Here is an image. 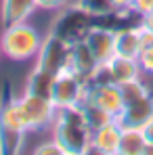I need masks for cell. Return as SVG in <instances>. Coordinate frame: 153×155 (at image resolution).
Masks as SVG:
<instances>
[{
	"label": "cell",
	"instance_id": "obj_15",
	"mask_svg": "<svg viewBox=\"0 0 153 155\" xmlns=\"http://www.w3.org/2000/svg\"><path fill=\"white\" fill-rule=\"evenodd\" d=\"M0 128L15 130V132H27V122L23 117V111L19 107L17 97H6L2 101V105H0Z\"/></svg>",
	"mask_w": 153,
	"mask_h": 155
},
{
	"label": "cell",
	"instance_id": "obj_8",
	"mask_svg": "<svg viewBox=\"0 0 153 155\" xmlns=\"http://www.w3.org/2000/svg\"><path fill=\"white\" fill-rule=\"evenodd\" d=\"M141 76H143V71H141V65H138L136 59L115 54L111 61H107L105 65H101L97 69V74L90 82H113V84L122 86V84Z\"/></svg>",
	"mask_w": 153,
	"mask_h": 155
},
{
	"label": "cell",
	"instance_id": "obj_14",
	"mask_svg": "<svg viewBox=\"0 0 153 155\" xmlns=\"http://www.w3.org/2000/svg\"><path fill=\"white\" fill-rule=\"evenodd\" d=\"M36 0H2L0 2V19L4 25L23 23L36 11Z\"/></svg>",
	"mask_w": 153,
	"mask_h": 155
},
{
	"label": "cell",
	"instance_id": "obj_19",
	"mask_svg": "<svg viewBox=\"0 0 153 155\" xmlns=\"http://www.w3.org/2000/svg\"><path fill=\"white\" fill-rule=\"evenodd\" d=\"M27 132H15V130L0 128V155H13L19 153L25 143Z\"/></svg>",
	"mask_w": 153,
	"mask_h": 155
},
{
	"label": "cell",
	"instance_id": "obj_18",
	"mask_svg": "<svg viewBox=\"0 0 153 155\" xmlns=\"http://www.w3.org/2000/svg\"><path fill=\"white\" fill-rule=\"evenodd\" d=\"M136 61L145 76H153V29L149 27H143V44H141V52Z\"/></svg>",
	"mask_w": 153,
	"mask_h": 155
},
{
	"label": "cell",
	"instance_id": "obj_23",
	"mask_svg": "<svg viewBox=\"0 0 153 155\" xmlns=\"http://www.w3.org/2000/svg\"><path fill=\"white\" fill-rule=\"evenodd\" d=\"M34 153L36 155H63V149L59 147V143L51 136V140H44V143L36 145Z\"/></svg>",
	"mask_w": 153,
	"mask_h": 155
},
{
	"label": "cell",
	"instance_id": "obj_24",
	"mask_svg": "<svg viewBox=\"0 0 153 155\" xmlns=\"http://www.w3.org/2000/svg\"><path fill=\"white\" fill-rule=\"evenodd\" d=\"M69 4V0H36V6L42 11H61Z\"/></svg>",
	"mask_w": 153,
	"mask_h": 155
},
{
	"label": "cell",
	"instance_id": "obj_11",
	"mask_svg": "<svg viewBox=\"0 0 153 155\" xmlns=\"http://www.w3.org/2000/svg\"><path fill=\"white\" fill-rule=\"evenodd\" d=\"M88 48L92 51L99 65H105L115 57V31L113 29H103V27H92L84 40Z\"/></svg>",
	"mask_w": 153,
	"mask_h": 155
},
{
	"label": "cell",
	"instance_id": "obj_6",
	"mask_svg": "<svg viewBox=\"0 0 153 155\" xmlns=\"http://www.w3.org/2000/svg\"><path fill=\"white\" fill-rule=\"evenodd\" d=\"M84 103L101 107L103 111H107L111 117H118L122 113L124 105H126L120 86L113 84V82H88L86 84V99H84Z\"/></svg>",
	"mask_w": 153,
	"mask_h": 155
},
{
	"label": "cell",
	"instance_id": "obj_13",
	"mask_svg": "<svg viewBox=\"0 0 153 155\" xmlns=\"http://www.w3.org/2000/svg\"><path fill=\"white\" fill-rule=\"evenodd\" d=\"M143 44V27L136 25H122L115 29V54L136 59Z\"/></svg>",
	"mask_w": 153,
	"mask_h": 155
},
{
	"label": "cell",
	"instance_id": "obj_29",
	"mask_svg": "<svg viewBox=\"0 0 153 155\" xmlns=\"http://www.w3.org/2000/svg\"><path fill=\"white\" fill-rule=\"evenodd\" d=\"M143 155H153V145L147 143V145H145V153H143Z\"/></svg>",
	"mask_w": 153,
	"mask_h": 155
},
{
	"label": "cell",
	"instance_id": "obj_1",
	"mask_svg": "<svg viewBox=\"0 0 153 155\" xmlns=\"http://www.w3.org/2000/svg\"><path fill=\"white\" fill-rule=\"evenodd\" d=\"M51 136L63 149V155H86L90 153L92 130L86 124L84 107H57L55 122L51 126Z\"/></svg>",
	"mask_w": 153,
	"mask_h": 155
},
{
	"label": "cell",
	"instance_id": "obj_30",
	"mask_svg": "<svg viewBox=\"0 0 153 155\" xmlns=\"http://www.w3.org/2000/svg\"><path fill=\"white\" fill-rule=\"evenodd\" d=\"M0 54H2V51H0Z\"/></svg>",
	"mask_w": 153,
	"mask_h": 155
},
{
	"label": "cell",
	"instance_id": "obj_7",
	"mask_svg": "<svg viewBox=\"0 0 153 155\" xmlns=\"http://www.w3.org/2000/svg\"><path fill=\"white\" fill-rule=\"evenodd\" d=\"M69 46L67 42H63L57 36H48L42 40V46L36 54V67H42L51 74H59L63 69L69 67Z\"/></svg>",
	"mask_w": 153,
	"mask_h": 155
},
{
	"label": "cell",
	"instance_id": "obj_3",
	"mask_svg": "<svg viewBox=\"0 0 153 155\" xmlns=\"http://www.w3.org/2000/svg\"><path fill=\"white\" fill-rule=\"evenodd\" d=\"M92 27H95V17L80 2H76V4H67L65 8H61L59 17L52 23L51 34L61 38L67 44H76V42L86 40Z\"/></svg>",
	"mask_w": 153,
	"mask_h": 155
},
{
	"label": "cell",
	"instance_id": "obj_9",
	"mask_svg": "<svg viewBox=\"0 0 153 155\" xmlns=\"http://www.w3.org/2000/svg\"><path fill=\"white\" fill-rule=\"evenodd\" d=\"M99 61L95 59L92 51L88 48V44L82 40V42H76L69 46V71H74L78 78H82L86 84L95 78L97 69H99Z\"/></svg>",
	"mask_w": 153,
	"mask_h": 155
},
{
	"label": "cell",
	"instance_id": "obj_17",
	"mask_svg": "<svg viewBox=\"0 0 153 155\" xmlns=\"http://www.w3.org/2000/svg\"><path fill=\"white\" fill-rule=\"evenodd\" d=\"M145 136L143 130L138 128H122V138H120V151L118 155H143L145 153Z\"/></svg>",
	"mask_w": 153,
	"mask_h": 155
},
{
	"label": "cell",
	"instance_id": "obj_22",
	"mask_svg": "<svg viewBox=\"0 0 153 155\" xmlns=\"http://www.w3.org/2000/svg\"><path fill=\"white\" fill-rule=\"evenodd\" d=\"M92 17H99L105 13H111L113 6H111V0H78Z\"/></svg>",
	"mask_w": 153,
	"mask_h": 155
},
{
	"label": "cell",
	"instance_id": "obj_10",
	"mask_svg": "<svg viewBox=\"0 0 153 155\" xmlns=\"http://www.w3.org/2000/svg\"><path fill=\"white\" fill-rule=\"evenodd\" d=\"M120 138H122V126H120L118 120H111V122H107L105 126L92 130L90 153L118 155V151H120Z\"/></svg>",
	"mask_w": 153,
	"mask_h": 155
},
{
	"label": "cell",
	"instance_id": "obj_21",
	"mask_svg": "<svg viewBox=\"0 0 153 155\" xmlns=\"http://www.w3.org/2000/svg\"><path fill=\"white\" fill-rule=\"evenodd\" d=\"M84 115H86V124H88V128L90 130H97L105 126L107 122H111V120H115V117H111L107 111H103L101 107H97V105H90V103H84Z\"/></svg>",
	"mask_w": 153,
	"mask_h": 155
},
{
	"label": "cell",
	"instance_id": "obj_4",
	"mask_svg": "<svg viewBox=\"0 0 153 155\" xmlns=\"http://www.w3.org/2000/svg\"><path fill=\"white\" fill-rule=\"evenodd\" d=\"M19 107L23 111V117L27 122V132H42V130H51L55 122V113L57 107L51 99L44 97H36L23 90L21 97H17Z\"/></svg>",
	"mask_w": 153,
	"mask_h": 155
},
{
	"label": "cell",
	"instance_id": "obj_27",
	"mask_svg": "<svg viewBox=\"0 0 153 155\" xmlns=\"http://www.w3.org/2000/svg\"><path fill=\"white\" fill-rule=\"evenodd\" d=\"M143 136H145V140L149 143V145H153V120H149L145 126H143Z\"/></svg>",
	"mask_w": 153,
	"mask_h": 155
},
{
	"label": "cell",
	"instance_id": "obj_20",
	"mask_svg": "<svg viewBox=\"0 0 153 155\" xmlns=\"http://www.w3.org/2000/svg\"><path fill=\"white\" fill-rule=\"evenodd\" d=\"M120 90H122V97H124V103L126 105L134 103V101H141V99H145V97L151 94L149 84H147L143 78H134V80H130L126 84H122Z\"/></svg>",
	"mask_w": 153,
	"mask_h": 155
},
{
	"label": "cell",
	"instance_id": "obj_2",
	"mask_svg": "<svg viewBox=\"0 0 153 155\" xmlns=\"http://www.w3.org/2000/svg\"><path fill=\"white\" fill-rule=\"evenodd\" d=\"M42 36L32 23H13L4 25L0 36V51L8 61L25 63L29 59H36V54L42 46Z\"/></svg>",
	"mask_w": 153,
	"mask_h": 155
},
{
	"label": "cell",
	"instance_id": "obj_16",
	"mask_svg": "<svg viewBox=\"0 0 153 155\" xmlns=\"http://www.w3.org/2000/svg\"><path fill=\"white\" fill-rule=\"evenodd\" d=\"M52 88H55V74L42 69V67H36L27 76L25 92H29V94L44 97V99H51L52 101Z\"/></svg>",
	"mask_w": 153,
	"mask_h": 155
},
{
	"label": "cell",
	"instance_id": "obj_5",
	"mask_svg": "<svg viewBox=\"0 0 153 155\" xmlns=\"http://www.w3.org/2000/svg\"><path fill=\"white\" fill-rule=\"evenodd\" d=\"M86 99V82L78 78L74 71L63 69L55 76L52 88V103L55 107H74L82 105Z\"/></svg>",
	"mask_w": 153,
	"mask_h": 155
},
{
	"label": "cell",
	"instance_id": "obj_12",
	"mask_svg": "<svg viewBox=\"0 0 153 155\" xmlns=\"http://www.w3.org/2000/svg\"><path fill=\"white\" fill-rule=\"evenodd\" d=\"M122 128H143L149 120H153V94L124 105L122 113L115 117Z\"/></svg>",
	"mask_w": 153,
	"mask_h": 155
},
{
	"label": "cell",
	"instance_id": "obj_28",
	"mask_svg": "<svg viewBox=\"0 0 153 155\" xmlns=\"http://www.w3.org/2000/svg\"><path fill=\"white\" fill-rule=\"evenodd\" d=\"M141 25L153 29V8L149 11V13H147V15H143V17H141Z\"/></svg>",
	"mask_w": 153,
	"mask_h": 155
},
{
	"label": "cell",
	"instance_id": "obj_25",
	"mask_svg": "<svg viewBox=\"0 0 153 155\" xmlns=\"http://www.w3.org/2000/svg\"><path fill=\"white\" fill-rule=\"evenodd\" d=\"M132 4H134V0H111L113 11L120 13V15H126V13H130V11H134Z\"/></svg>",
	"mask_w": 153,
	"mask_h": 155
},
{
	"label": "cell",
	"instance_id": "obj_26",
	"mask_svg": "<svg viewBox=\"0 0 153 155\" xmlns=\"http://www.w3.org/2000/svg\"><path fill=\"white\" fill-rule=\"evenodd\" d=\"M132 8H134V11L143 17V15H147V13L153 8V0H134Z\"/></svg>",
	"mask_w": 153,
	"mask_h": 155
}]
</instances>
